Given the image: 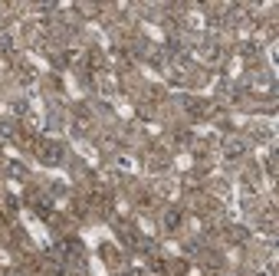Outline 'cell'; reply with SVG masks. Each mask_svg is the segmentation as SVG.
I'll return each instance as SVG.
<instances>
[{
  "instance_id": "obj_3",
  "label": "cell",
  "mask_w": 279,
  "mask_h": 276,
  "mask_svg": "<svg viewBox=\"0 0 279 276\" xmlns=\"http://www.w3.org/2000/svg\"><path fill=\"white\" fill-rule=\"evenodd\" d=\"M243 155V142H230L227 145V158H240Z\"/></svg>"
},
{
  "instance_id": "obj_5",
  "label": "cell",
  "mask_w": 279,
  "mask_h": 276,
  "mask_svg": "<svg viewBox=\"0 0 279 276\" xmlns=\"http://www.w3.org/2000/svg\"><path fill=\"white\" fill-rule=\"evenodd\" d=\"M13 132V122H7V119H0V135H10Z\"/></svg>"
},
{
  "instance_id": "obj_1",
  "label": "cell",
  "mask_w": 279,
  "mask_h": 276,
  "mask_svg": "<svg viewBox=\"0 0 279 276\" xmlns=\"http://www.w3.org/2000/svg\"><path fill=\"white\" fill-rule=\"evenodd\" d=\"M40 158H43L46 165H53V161H59V158H63V148H59V145H43V151H40Z\"/></svg>"
},
{
  "instance_id": "obj_4",
  "label": "cell",
  "mask_w": 279,
  "mask_h": 276,
  "mask_svg": "<svg viewBox=\"0 0 279 276\" xmlns=\"http://www.w3.org/2000/svg\"><path fill=\"white\" fill-rule=\"evenodd\" d=\"M36 210H40L43 217H50V214H53V207H50V201H46V198H40V204H36Z\"/></svg>"
},
{
  "instance_id": "obj_6",
  "label": "cell",
  "mask_w": 279,
  "mask_h": 276,
  "mask_svg": "<svg viewBox=\"0 0 279 276\" xmlns=\"http://www.w3.org/2000/svg\"><path fill=\"white\" fill-rule=\"evenodd\" d=\"M13 276H23V273H13Z\"/></svg>"
},
{
  "instance_id": "obj_2",
  "label": "cell",
  "mask_w": 279,
  "mask_h": 276,
  "mask_svg": "<svg viewBox=\"0 0 279 276\" xmlns=\"http://www.w3.org/2000/svg\"><path fill=\"white\" fill-rule=\"evenodd\" d=\"M178 224H181V210H168V214H164V227H168V230H174Z\"/></svg>"
}]
</instances>
